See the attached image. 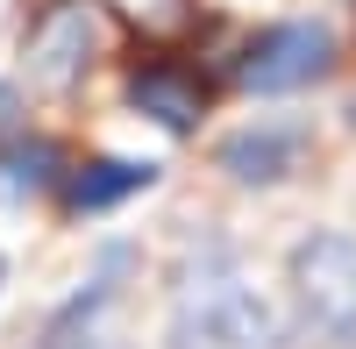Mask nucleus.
Instances as JSON below:
<instances>
[{
	"instance_id": "nucleus-1",
	"label": "nucleus",
	"mask_w": 356,
	"mask_h": 349,
	"mask_svg": "<svg viewBox=\"0 0 356 349\" xmlns=\"http://www.w3.org/2000/svg\"><path fill=\"white\" fill-rule=\"evenodd\" d=\"M164 349H285V321L257 293L235 243H221V236L186 243V257L171 271Z\"/></svg>"
},
{
	"instance_id": "nucleus-2",
	"label": "nucleus",
	"mask_w": 356,
	"mask_h": 349,
	"mask_svg": "<svg viewBox=\"0 0 356 349\" xmlns=\"http://www.w3.org/2000/svg\"><path fill=\"white\" fill-rule=\"evenodd\" d=\"M292 321L314 349H356V236L349 228H314L285 257Z\"/></svg>"
},
{
	"instance_id": "nucleus-3",
	"label": "nucleus",
	"mask_w": 356,
	"mask_h": 349,
	"mask_svg": "<svg viewBox=\"0 0 356 349\" xmlns=\"http://www.w3.org/2000/svg\"><path fill=\"white\" fill-rule=\"evenodd\" d=\"M328 72H335V29L328 22H271L235 57V86H243V93H264V100L307 93V86H321Z\"/></svg>"
},
{
	"instance_id": "nucleus-4",
	"label": "nucleus",
	"mask_w": 356,
	"mask_h": 349,
	"mask_svg": "<svg viewBox=\"0 0 356 349\" xmlns=\"http://www.w3.org/2000/svg\"><path fill=\"white\" fill-rule=\"evenodd\" d=\"M100 57V0H43L22 29V79L36 93H72Z\"/></svg>"
},
{
	"instance_id": "nucleus-5",
	"label": "nucleus",
	"mask_w": 356,
	"mask_h": 349,
	"mask_svg": "<svg viewBox=\"0 0 356 349\" xmlns=\"http://www.w3.org/2000/svg\"><path fill=\"white\" fill-rule=\"evenodd\" d=\"M307 150H314V136L300 122H250V129L214 143V164L235 186H285L292 171L307 164Z\"/></svg>"
},
{
	"instance_id": "nucleus-6",
	"label": "nucleus",
	"mask_w": 356,
	"mask_h": 349,
	"mask_svg": "<svg viewBox=\"0 0 356 349\" xmlns=\"http://www.w3.org/2000/svg\"><path fill=\"white\" fill-rule=\"evenodd\" d=\"M207 100H214V86H207L193 65H171V57H150V65L129 72V107L143 122H157L164 136H193L207 122Z\"/></svg>"
},
{
	"instance_id": "nucleus-7",
	"label": "nucleus",
	"mask_w": 356,
	"mask_h": 349,
	"mask_svg": "<svg viewBox=\"0 0 356 349\" xmlns=\"http://www.w3.org/2000/svg\"><path fill=\"white\" fill-rule=\"evenodd\" d=\"M150 186H157V164H136V157H93V164H72L57 193H65L72 214H107V207H122V200L150 193Z\"/></svg>"
},
{
	"instance_id": "nucleus-8",
	"label": "nucleus",
	"mask_w": 356,
	"mask_h": 349,
	"mask_svg": "<svg viewBox=\"0 0 356 349\" xmlns=\"http://www.w3.org/2000/svg\"><path fill=\"white\" fill-rule=\"evenodd\" d=\"M65 150H57L50 136H8L0 143V200L8 207H22V200H43L65 186Z\"/></svg>"
},
{
	"instance_id": "nucleus-9",
	"label": "nucleus",
	"mask_w": 356,
	"mask_h": 349,
	"mask_svg": "<svg viewBox=\"0 0 356 349\" xmlns=\"http://www.w3.org/2000/svg\"><path fill=\"white\" fill-rule=\"evenodd\" d=\"M100 8H107V15H122L136 36H157V43L193 29V0H100Z\"/></svg>"
},
{
	"instance_id": "nucleus-10",
	"label": "nucleus",
	"mask_w": 356,
	"mask_h": 349,
	"mask_svg": "<svg viewBox=\"0 0 356 349\" xmlns=\"http://www.w3.org/2000/svg\"><path fill=\"white\" fill-rule=\"evenodd\" d=\"M43 349H122V342H114L107 328H93V321H79V328H50Z\"/></svg>"
},
{
	"instance_id": "nucleus-11",
	"label": "nucleus",
	"mask_w": 356,
	"mask_h": 349,
	"mask_svg": "<svg viewBox=\"0 0 356 349\" xmlns=\"http://www.w3.org/2000/svg\"><path fill=\"white\" fill-rule=\"evenodd\" d=\"M15 114H22V100L8 93V86H0V136H15Z\"/></svg>"
}]
</instances>
